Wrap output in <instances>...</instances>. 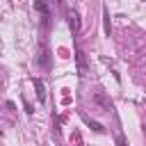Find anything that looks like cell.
<instances>
[{"instance_id": "obj_1", "label": "cell", "mask_w": 146, "mask_h": 146, "mask_svg": "<svg viewBox=\"0 0 146 146\" xmlns=\"http://www.w3.org/2000/svg\"><path fill=\"white\" fill-rule=\"evenodd\" d=\"M91 100H94L100 110H105V112H107V110H112V100H110V98L105 96V91H100V89H98V91H94Z\"/></svg>"}, {"instance_id": "obj_2", "label": "cell", "mask_w": 146, "mask_h": 146, "mask_svg": "<svg viewBox=\"0 0 146 146\" xmlns=\"http://www.w3.org/2000/svg\"><path fill=\"white\" fill-rule=\"evenodd\" d=\"M75 59H78V73L80 75H87V62H84V52L78 50L75 52Z\"/></svg>"}, {"instance_id": "obj_3", "label": "cell", "mask_w": 146, "mask_h": 146, "mask_svg": "<svg viewBox=\"0 0 146 146\" xmlns=\"http://www.w3.org/2000/svg\"><path fill=\"white\" fill-rule=\"evenodd\" d=\"M34 87H36V96H39V103L46 100V89H43V82L41 80H34Z\"/></svg>"}, {"instance_id": "obj_4", "label": "cell", "mask_w": 146, "mask_h": 146, "mask_svg": "<svg viewBox=\"0 0 146 146\" xmlns=\"http://www.w3.org/2000/svg\"><path fill=\"white\" fill-rule=\"evenodd\" d=\"M68 18H71V27L78 32V30H80V18H78V14H75V11H73V14H68Z\"/></svg>"}, {"instance_id": "obj_5", "label": "cell", "mask_w": 146, "mask_h": 146, "mask_svg": "<svg viewBox=\"0 0 146 146\" xmlns=\"http://www.w3.org/2000/svg\"><path fill=\"white\" fill-rule=\"evenodd\" d=\"M34 7H36V9H39V11H41V14H43V16H48V7H46V5H43V2H36V5H34Z\"/></svg>"}]
</instances>
